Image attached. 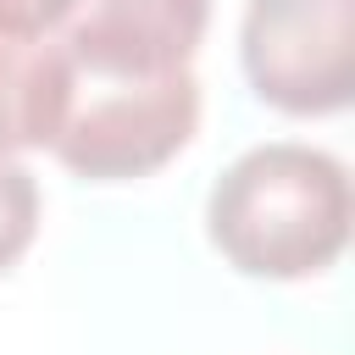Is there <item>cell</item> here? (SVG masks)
<instances>
[{
	"label": "cell",
	"instance_id": "cell-1",
	"mask_svg": "<svg viewBox=\"0 0 355 355\" xmlns=\"http://www.w3.org/2000/svg\"><path fill=\"white\" fill-rule=\"evenodd\" d=\"M205 233L244 277L327 272L349 244V172L311 144H255L211 183Z\"/></svg>",
	"mask_w": 355,
	"mask_h": 355
},
{
	"label": "cell",
	"instance_id": "cell-5",
	"mask_svg": "<svg viewBox=\"0 0 355 355\" xmlns=\"http://www.w3.org/2000/svg\"><path fill=\"white\" fill-rule=\"evenodd\" d=\"M72 111V55L55 33H0V155L50 150Z\"/></svg>",
	"mask_w": 355,
	"mask_h": 355
},
{
	"label": "cell",
	"instance_id": "cell-4",
	"mask_svg": "<svg viewBox=\"0 0 355 355\" xmlns=\"http://www.w3.org/2000/svg\"><path fill=\"white\" fill-rule=\"evenodd\" d=\"M211 0H72L55 39L78 78L144 83L183 72L205 39Z\"/></svg>",
	"mask_w": 355,
	"mask_h": 355
},
{
	"label": "cell",
	"instance_id": "cell-2",
	"mask_svg": "<svg viewBox=\"0 0 355 355\" xmlns=\"http://www.w3.org/2000/svg\"><path fill=\"white\" fill-rule=\"evenodd\" d=\"M200 128L194 72H166L144 83H105L72 72V111L55 133V161L94 183H122L166 166Z\"/></svg>",
	"mask_w": 355,
	"mask_h": 355
},
{
	"label": "cell",
	"instance_id": "cell-7",
	"mask_svg": "<svg viewBox=\"0 0 355 355\" xmlns=\"http://www.w3.org/2000/svg\"><path fill=\"white\" fill-rule=\"evenodd\" d=\"M72 0H0V33H55Z\"/></svg>",
	"mask_w": 355,
	"mask_h": 355
},
{
	"label": "cell",
	"instance_id": "cell-6",
	"mask_svg": "<svg viewBox=\"0 0 355 355\" xmlns=\"http://www.w3.org/2000/svg\"><path fill=\"white\" fill-rule=\"evenodd\" d=\"M33 233H39V183L28 166L0 155V272H11L22 261Z\"/></svg>",
	"mask_w": 355,
	"mask_h": 355
},
{
	"label": "cell",
	"instance_id": "cell-3",
	"mask_svg": "<svg viewBox=\"0 0 355 355\" xmlns=\"http://www.w3.org/2000/svg\"><path fill=\"white\" fill-rule=\"evenodd\" d=\"M239 55L266 105L288 116L344 111L355 94V0H250Z\"/></svg>",
	"mask_w": 355,
	"mask_h": 355
}]
</instances>
